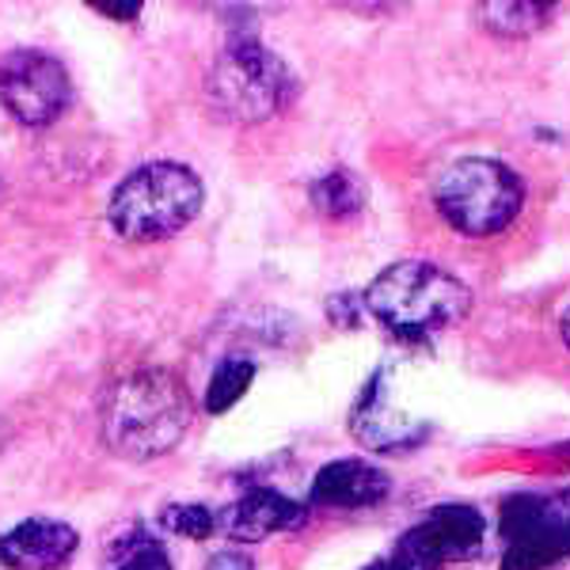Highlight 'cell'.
Masks as SVG:
<instances>
[{
  "label": "cell",
  "mask_w": 570,
  "mask_h": 570,
  "mask_svg": "<svg viewBox=\"0 0 570 570\" xmlns=\"http://www.w3.org/2000/svg\"><path fill=\"white\" fill-rule=\"evenodd\" d=\"M392 491V480L370 461H331L312 480V502L327 510H370L384 502Z\"/></svg>",
  "instance_id": "obj_10"
},
{
  "label": "cell",
  "mask_w": 570,
  "mask_h": 570,
  "mask_svg": "<svg viewBox=\"0 0 570 570\" xmlns=\"http://www.w3.org/2000/svg\"><path fill=\"white\" fill-rule=\"evenodd\" d=\"M206 202V187L187 164L156 160L130 171L107 198V220L122 240L153 244L183 233Z\"/></svg>",
  "instance_id": "obj_3"
},
{
  "label": "cell",
  "mask_w": 570,
  "mask_h": 570,
  "mask_svg": "<svg viewBox=\"0 0 570 570\" xmlns=\"http://www.w3.org/2000/svg\"><path fill=\"white\" fill-rule=\"evenodd\" d=\"M351 430L365 449H384V453H392V449H411L426 438V426L403 419L400 411L392 407V395L384 389V373H376L373 381L365 384L362 400H357V407L351 415Z\"/></svg>",
  "instance_id": "obj_11"
},
{
  "label": "cell",
  "mask_w": 570,
  "mask_h": 570,
  "mask_svg": "<svg viewBox=\"0 0 570 570\" xmlns=\"http://www.w3.org/2000/svg\"><path fill=\"white\" fill-rule=\"evenodd\" d=\"M110 570H176L171 556L164 551V544H156L153 537H137L126 548H118V559Z\"/></svg>",
  "instance_id": "obj_16"
},
{
  "label": "cell",
  "mask_w": 570,
  "mask_h": 570,
  "mask_svg": "<svg viewBox=\"0 0 570 570\" xmlns=\"http://www.w3.org/2000/svg\"><path fill=\"white\" fill-rule=\"evenodd\" d=\"M297 525H305V505L282 491H271V487H255L220 513V529L236 544H259V540L278 537V532H289Z\"/></svg>",
  "instance_id": "obj_9"
},
{
  "label": "cell",
  "mask_w": 570,
  "mask_h": 570,
  "mask_svg": "<svg viewBox=\"0 0 570 570\" xmlns=\"http://www.w3.org/2000/svg\"><path fill=\"white\" fill-rule=\"evenodd\" d=\"M77 529L53 518H27L0 532V563L8 570H61L77 556Z\"/></svg>",
  "instance_id": "obj_8"
},
{
  "label": "cell",
  "mask_w": 570,
  "mask_h": 570,
  "mask_svg": "<svg viewBox=\"0 0 570 570\" xmlns=\"http://www.w3.org/2000/svg\"><path fill=\"white\" fill-rule=\"evenodd\" d=\"M365 570H419L415 563H411L407 556H400V551H392V556H384V559H376V563H370Z\"/></svg>",
  "instance_id": "obj_19"
},
{
  "label": "cell",
  "mask_w": 570,
  "mask_h": 570,
  "mask_svg": "<svg viewBox=\"0 0 570 570\" xmlns=\"http://www.w3.org/2000/svg\"><path fill=\"white\" fill-rule=\"evenodd\" d=\"M475 20L487 35L499 39H529V35L544 31L556 16L551 4H537V0H487V4L472 8Z\"/></svg>",
  "instance_id": "obj_12"
},
{
  "label": "cell",
  "mask_w": 570,
  "mask_h": 570,
  "mask_svg": "<svg viewBox=\"0 0 570 570\" xmlns=\"http://www.w3.org/2000/svg\"><path fill=\"white\" fill-rule=\"evenodd\" d=\"M209 570H252V559L244 556V551H217L214 559H209Z\"/></svg>",
  "instance_id": "obj_17"
},
{
  "label": "cell",
  "mask_w": 570,
  "mask_h": 570,
  "mask_svg": "<svg viewBox=\"0 0 570 570\" xmlns=\"http://www.w3.org/2000/svg\"><path fill=\"white\" fill-rule=\"evenodd\" d=\"M206 96L225 122L259 126L293 104L297 77L259 39H233L209 66Z\"/></svg>",
  "instance_id": "obj_4"
},
{
  "label": "cell",
  "mask_w": 570,
  "mask_h": 570,
  "mask_svg": "<svg viewBox=\"0 0 570 570\" xmlns=\"http://www.w3.org/2000/svg\"><path fill=\"white\" fill-rule=\"evenodd\" d=\"M160 521H164V529H168V532H176V537H187V540H209L220 529L217 513L206 510V505H195V502L168 505Z\"/></svg>",
  "instance_id": "obj_15"
},
{
  "label": "cell",
  "mask_w": 570,
  "mask_h": 570,
  "mask_svg": "<svg viewBox=\"0 0 570 570\" xmlns=\"http://www.w3.org/2000/svg\"><path fill=\"white\" fill-rule=\"evenodd\" d=\"M308 198L312 206L320 209L324 217L331 220H351L362 214L365 206V187L362 179L354 176V171H327V176H320L316 183L308 187Z\"/></svg>",
  "instance_id": "obj_13"
},
{
  "label": "cell",
  "mask_w": 570,
  "mask_h": 570,
  "mask_svg": "<svg viewBox=\"0 0 570 570\" xmlns=\"http://www.w3.org/2000/svg\"><path fill=\"white\" fill-rule=\"evenodd\" d=\"M434 206L449 228L475 240L499 236L525 206V183L513 168L491 156H464L449 164L434 183Z\"/></svg>",
  "instance_id": "obj_5"
},
{
  "label": "cell",
  "mask_w": 570,
  "mask_h": 570,
  "mask_svg": "<svg viewBox=\"0 0 570 570\" xmlns=\"http://www.w3.org/2000/svg\"><path fill=\"white\" fill-rule=\"evenodd\" d=\"M365 308L407 343H426L441 331L456 327L472 312V289L426 259L392 263L365 289Z\"/></svg>",
  "instance_id": "obj_2"
},
{
  "label": "cell",
  "mask_w": 570,
  "mask_h": 570,
  "mask_svg": "<svg viewBox=\"0 0 570 570\" xmlns=\"http://www.w3.org/2000/svg\"><path fill=\"white\" fill-rule=\"evenodd\" d=\"M487 540V521L472 505H438L415 529L400 537L395 551L407 556L419 570H441L445 563H464L480 556Z\"/></svg>",
  "instance_id": "obj_7"
},
{
  "label": "cell",
  "mask_w": 570,
  "mask_h": 570,
  "mask_svg": "<svg viewBox=\"0 0 570 570\" xmlns=\"http://www.w3.org/2000/svg\"><path fill=\"white\" fill-rule=\"evenodd\" d=\"M99 12L104 16H110V20H137V16H141V4H96Z\"/></svg>",
  "instance_id": "obj_18"
},
{
  "label": "cell",
  "mask_w": 570,
  "mask_h": 570,
  "mask_svg": "<svg viewBox=\"0 0 570 570\" xmlns=\"http://www.w3.org/2000/svg\"><path fill=\"white\" fill-rule=\"evenodd\" d=\"M252 381H255V362H247V357H228V362H220L214 376H209L206 400L202 403H206L209 415H225V411H233L236 403L244 400Z\"/></svg>",
  "instance_id": "obj_14"
},
{
  "label": "cell",
  "mask_w": 570,
  "mask_h": 570,
  "mask_svg": "<svg viewBox=\"0 0 570 570\" xmlns=\"http://www.w3.org/2000/svg\"><path fill=\"white\" fill-rule=\"evenodd\" d=\"M72 99L66 66L46 50H12L0 58V107L27 130L58 122Z\"/></svg>",
  "instance_id": "obj_6"
},
{
  "label": "cell",
  "mask_w": 570,
  "mask_h": 570,
  "mask_svg": "<svg viewBox=\"0 0 570 570\" xmlns=\"http://www.w3.org/2000/svg\"><path fill=\"white\" fill-rule=\"evenodd\" d=\"M559 335H563L567 351H570V305L563 308V316H559Z\"/></svg>",
  "instance_id": "obj_20"
},
{
  "label": "cell",
  "mask_w": 570,
  "mask_h": 570,
  "mask_svg": "<svg viewBox=\"0 0 570 570\" xmlns=\"http://www.w3.org/2000/svg\"><path fill=\"white\" fill-rule=\"evenodd\" d=\"M195 403L179 373L171 370H134L104 403V441L110 453L126 461H160L187 438Z\"/></svg>",
  "instance_id": "obj_1"
}]
</instances>
